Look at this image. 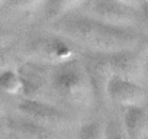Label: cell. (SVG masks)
I'll return each instance as SVG.
<instances>
[{
  "mask_svg": "<svg viewBox=\"0 0 148 139\" xmlns=\"http://www.w3.org/2000/svg\"><path fill=\"white\" fill-rule=\"evenodd\" d=\"M51 86L60 97L79 107L89 106L95 96V89L86 68L74 59L57 67Z\"/></svg>",
  "mask_w": 148,
  "mask_h": 139,
  "instance_id": "obj_2",
  "label": "cell"
},
{
  "mask_svg": "<svg viewBox=\"0 0 148 139\" xmlns=\"http://www.w3.org/2000/svg\"><path fill=\"white\" fill-rule=\"evenodd\" d=\"M0 91L6 94L18 96L23 93V83L21 78V74L13 70H6L0 74Z\"/></svg>",
  "mask_w": 148,
  "mask_h": 139,
  "instance_id": "obj_12",
  "label": "cell"
},
{
  "mask_svg": "<svg viewBox=\"0 0 148 139\" xmlns=\"http://www.w3.org/2000/svg\"><path fill=\"white\" fill-rule=\"evenodd\" d=\"M105 55V65L109 77H122L138 83L144 74V62L141 57L132 51H119Z\"/></svg>",
  "mask_w": 148,
  "mask_h": 139,
  "instance_id": "obj_4",
  "label": "cell"
},
{
  "mask_svg": "<svg viewBox=\"0 0 148 139\" xmlns=\"http://www.w3.org/2000/svg\"><path fill=\"white\" fill-rule=\"evenodd\" d=\"M19 74L23 83V93L28 94V99L42 100V93L47 87V80L38 71V68L32 67L29 70H25V73L21 71Z\"/></svg>",
  "mask_w": 148,
  "mask_h": 139,
  "instance_id": "obj_9",
  "label": "cell"
},
{
  "mask_svg": "<svg viewBox=\"0 0 148 139\" xmlns=\"http://www.w3.org/2000/svg\"><path fill=\"white\" fill-rule=\"evenodd\" d=\"M18 109L22 114L28 116L32 122H35L41 126H45L48 129L64 127L71 122L70 116L65 112H62L61 109H58L44 100L26 99L19 103Z\"/></svg>",
  "mask_w": 148,
  "mask_h": 139,
  "instance_id": "obj_3",
  "label": "cell"
},
{
  "mask_svg": "<svg viewBox=\"0 0 148 139\" xmlns=\"http://www.w3.org/2000/svg\"><path fill=\"white\" fill-rule=\"evenodd\" d=\"M115 2H118V3H122V5H125V6H129V7H134V6L136 5V2H138V0H115Z\"/></svg>",
  "mask_w": 148,
  "mask_h": 139,
  "instance_id": "obj_15",
  "label": "cell"
},
{
  "mask_svg": "<svg viewBox=\"0 0 148 139\" xmlns=\"http://www.w3.org/2000/svg\"><path fill=\"white\" fill-rule=\"evenodd\" d=\"M79 139H108V129L102 122H90L80 129Z\"/></svg>",
  "mask_w": 148,
  "mask_h": 139,
  "instance_id": "obj_13",
  "label": "cell"
},
{
  "mask_svg": "<svg viewBox=\"0 0 148 139\" xmlns=\"http://www.w3.org/2000/svg\"><path fill=\"white\" fill-rule=\"evenodd\" d=\"M12 3L19 10L31 12V10L38 9L42 3H45V0H12Z\"/></svg>",
  "mask_w": 148,
  "mask_h": 139,
  "instance_id": "obj_14",
  "label": "cell"
},
{
  "mask_svg": "<svg viewBox=\"0 0 148 139\" xmlns=\"http://www.w3.org/2000/svg\"><path fill=\"white\" fill-rule=\"evenodd\" d=\"M54 29L93 52L102 54L132 51L139 41L129 28L108 25L95 18H61L55 22Z\"/></svg>",
  "mask_w": 148,
  "mask_h": 139,
  "instance_id": "obj_1",
  "label": "cell"
},
{
  "mask_svg": "<svg viewBox=\"0 0 148 139\" xmlns=\"http://www.w3.org/2000/svg\"><path fill=\"white\" fill-rule=\"evenodd\" d=\"M3 113H5V109H3V103H2V100H0V117L3 116Z\"/></svg>",
  "mask_w": 148,
  "mask_h": 139,
  "instance_id": "obj_17",
  "label": "cell"
},
{
  "mask_svg": "<svg viewBox=\"0 0 148 139\" xmlns=\"http://www.w3.org/2000/svg\"><path fill=\"white\" fill-rule=\"evenodd\" d=\"M106 96L116 104L126 107L142 106L147 100V91L139 86V83L122 78L112 77L106 84Z\"/></svg>",
  "mask_w": 148,
  "mask_h": 139,
  "instance_id": "obj_5",
  "label": "cell"
},
{
  "mask_svg": "<svg viewBox=\"0 0 148 139\" xmlns=\"http://www.w3.org/2000/svg\"><path fill=\"white\" fill-rule=\"evenodd\" d=\"M123 129L128 139H148V112L142 107H126Z\"/></svg>",
  "mask_w": 148,
  "mask_h": 139,
  "instance_id": "obj_7",
  "label": "cell"
},
{
  "mask_svg": "<svg viewBox=\"0 0 148 139\" xmlns=\"http://www.w3.org/2000/svg\"><path fill=\"white\" fill-rule=\"evenodd\" d=\"M13 129L23 135L26 139H54L51 130L45 126H41L32 120L29 122H13Z\"/></svg>",
  "mask_w": 148,
  "mask_h": 139,
  "instance_id": "obj_11",
  "label": "cell"
},
{
  "mask_svg": "<svg viewBox=\"0 0 148 139\" xmlns=\"http://www.w3.org/2000/svg\"><path fill=\"white\" fill-rule=\"evenodd\" d=\"M95 19L121 28H129L135 23L136 16L134 9L118 3L115 0H96L93 3Z\"/></svg>",
  "mask_w": 148,
  "mask_h": 139,
  "instance_id": "obj_6",
  "label": "cell"
},
{
  "mask_svg": "<svg viewBox=\"0 0 148 139\" xmlns=\"http://www.w3.org/2000/svg\"><path fill=\"white\" fill-rule=\"evenodd\" d=\"M34 48H35L36 54H38L41 58L48 59V61H51V62H57L58 65L74 59V52H73V49H71L64 41L57 39V38L42 39V41H39Z\"/></svg>",
  "mask_w": 148,
  "mask_h": 139,
  "instance_id": "obj_8",
  "label": "cell"
},
{
  "mask_svg": "<svg viewBox=\"0 0 148 139\" xmlns=\"http://www.w3.org/2000/svg\"><path fill=\"white\" fill-rule=\"evenodd\" d=\"M86 0H45L47 15L51 19H61L74 9L80 7Z\"/></svg>",
  "mask_w": 148,
  "mask_h": 139,
  "instance_id": "obj_10",
  "label": "cell"
},
{
  "mask_svg": "<svg viewBox=\"0 0 148 139\" xmlns=\"http://www.w3.org/2000/svg\"><path fill=\"white\" fill-rule=\"evenodd\" d=\"M142 15H144L145 22L148 23V2H145V3H144V6H142Z\"/></svg>",
  "mask_w": 148,
  "mask_h": 139,
  "instance_id": "obj_16",
  "label": "cell"
},
{
  "mask_svg": "<svg viewBox=\"0 0 148 139\" xmlns=\"http://www.w3.org/2000/svg\"><path fill=\"white\" fill-rule=\"evenodd\" d=\"M3 3H5V0H0V6H2Z\"/></svg>",
  "mask_w": 148,
  "mask_h": 139,
  "instance_id": "obj_18",
  "label": "cell"
}]
</instances>
